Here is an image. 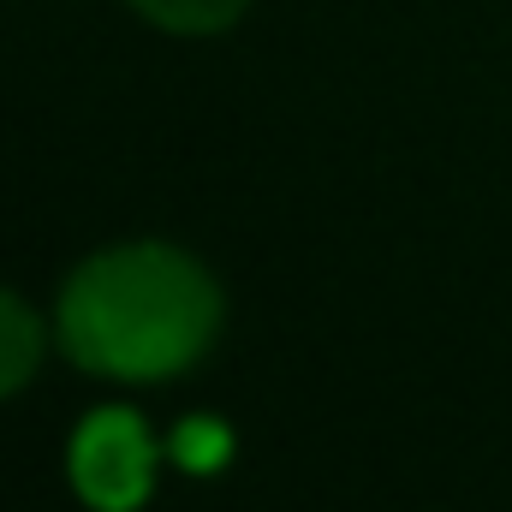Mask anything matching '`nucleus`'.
I'll return each instance as SVG.
<instances>
[{"label": "nucleus", "instance_id": "obj_1", "mask_svg": "<svg viewBox=\"0 0 512 512\" xmlns=\"http://www.w3.org/2000/svg\"><path fill=\"white\" fill-rule=\"evenodd\" d=\"M221 280L167 239L90 251L60 286V352L102 382H173L221 334Z\"/></svg>", "mask_w": 512, "mask_h": 512}, {"label": "nucleus", "instance_id": "obj_2", "mask_svg": "<svg viewBox=\"0 0 512 512\" xmlns=\"http://www.w3.org/2000/svg\"><path fill=\"white\" fill-rule=\"evenodd\" d=\"M155 459H161V447H155L149 423L126 405H102L72 429L66 477L90 512H143L149 489H155Z\"/></svg>", "mask_w": 512, "mask_h": 512}, {"label": "nucleus", "instance_id": "obj_3", "mask_svg": "<svg viewBox=\"0 0 512 512\" xmlns=\"http://www.w3.org/2000/svg\"><path fill=\"white\" fill-rule=\"evenodd\" d=\"M42 352H48V334L36 322V310L0 286V399H12L18 387L42 370Z\"/></svg>", "mask_w": 512, "mask_h": 512}, {"label": "nucleus", "instance_id": "obj_4", "mask_svg": "<svg viewBox=\"0 0 512 512\" xmlns=\"http://www.w3.org/2000/svg\"><path fill=\"white\" fill-rule=\"evenodd\" d=\"M126 6L167 36H221L251 12V0H126Z\"/></svg>", "mask_w": 512, "mask_h": 512}, {"label": "nucleus", "instance_id": "obj_5", "mask_svg": "<svg viewBox=\"0 0 512 512\" xmlns=\"http://www.w3.org/2000/svg\"><path fill=\"white\" fill-rule=\"evenodd\" d=\"M167 453H173L185 471H215V465L233 453V435H227L221 423H203V417H191V423H179V429H173Z\"/></svg>", "mask_w": 512, "mask_h": 512}]
</instances>
